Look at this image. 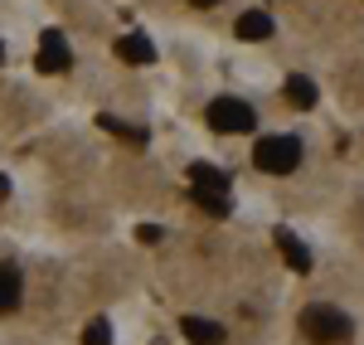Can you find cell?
<instances>
[{"mask_svg":"<svg viewBox=\"0 0 364 345\" xmlns=\"http://www.w3.org/2000/svg\"><path fill=\"white\" fill-rule=\"evenodd\" d=\"M180 331H185V336H190L195 345H224V326H219V321L185 317V321H180Z\"/></svg>","mask_w":364,"mask_h":345,"instance_id":"obj_8","label":"cell"},{"mask_svg":"<svg viewBox=\"0 0 364 345\" xmlns=\"http://www.w3.org/2000/svg\"><path fill=\"white\" fill-rule=\"evenodd\" d=\"M277 248H282V258H287V267H291V272H301V277H306L311 267H316V262H311V248L291 229H277Z\"/></svg>","mask_w":364,"mask_h":345,"instance_id":"obj_6","label":"cell"},{"mask_svg":"<svg viewBox=\"0 0 364 345\" xmlns=\"http://www.w3.org/2000/svg\"><path fill=\"white\" fill-rule=\"evenodd\" d=\"M0 195H10V180H5V175H0Z\"/></svg>","mask_w":364,"mask_h":345,"instance_id":"obj_16","label":"cell"},{"mask_svg":"<svg viewBox=\"0 0 364 345\" xmlns=\"http://www.w3.org/2000/svg\"><path fill=\"white\" fill-rule=\"evenodd\" d=\"M83 345H112V326L97 317V321H87V331H83Z\"/></svg>","mask_w":364,"mask_h":345,"instance_id":"obj_13","label":"cell"},{"mask_svg":"<svg viewBox=\"0 0 364 345\" xmlns=\"http://www.w3.org/2000/svg\"><path fill=\"white\" fill-rule=\"evenodd\" d=\"M136 238H141V243H161V229H156V224H141Z\"/></svg>","mask_w":364,"mask_h":345,"instance_id":"obj_14","label":"cell"},{"mask_svg":"<svg viewBox=\"0 0 364 345\" xmlns=\"http://www.w3.org/2000/svg\"><path fill=\"white\" fill-rule=\"evenodd\" d=\"M252 161H257V171H267V175H291L301 166V142L296 137H262L252 146Z\"/></svg>","mask_w":364,"mask_h":345,"instance_id":"obj_2","label":"cell"},{"mask_svg":"<svg viewBox=\"0 0 364 345\" xmlns=\"http://www.w3.org/2000/svg\"><path fill=\"white\" fill-rule=\"evenodd\" d=\"M117 58H127V63H156V44L146 34H127V39H117Z\"/></svg>","mask_w":364,"mask_h":345,"instance_id":"obj_10","label":"cell"},{"mask_svg":"<svg viewBox=\"0 0 364 345\" xmlns=\"http://www.w3.org/2000/svg\"><path fill=\"white\" fill-rule=\"evenodd\" d=\"M190 185H195V204L199 209H209L214 219H224L228 209V175L224 171H214V166H204V161H195L190 166Z\"/></svg>","mask_w":364,"mask_h":345,"instance_id":"obj_1","label":"cell"},{"mask_svg":"<svg viewBox=\"0 0 364 345\" xmlns=\"http://www.w3.org/2000/svg\"><path fill=\"white\" fill-rule=\"evenodd\" d=\"M204 117H209V127L224 132V137H233V132H252V127H257V112H252L243 97H214Z\"/></svg>","mask_w":364,"mask_h":345,"instance_id":"obj_4","label":"cell"},{"mask_svg":"<svg viewBox=\"0 0 364 345\" xmlns=\"http://www.w3.org/2000/svg\"><path fill=\"white\" fill-rule=\"evenodd\" d=\"M316 97H321V92H316V83H311L306 73H291V78H287V102H291V107L311 112V107H316Z\"/></svg>","mask_w":364,"mask_h":345,"instance_id":"obj_11","label":"cell"},{"mask_svg":"<svg viewBox=\"0 0 364 345\" xmlns=\"http://www.w3.org/2000/svg\"><path fill=\"white\" fill-rule=\"evenodd\" d=\"M20 292H25L20 267H15V262H0V312H15V307H20Z\"/></svg>","mask_w":364,"mask_h":345,"instance_id":"obj_9","label":"cell"},{"mask_svg":"<svg viewBox=\"0 0 364 345\" xmlns=\"http://www.w3.org/2000/svg\"><path fill=\"white\" fill-rule=\"evenodd\" d=\"M68 63H73V54H68L63 34H44V44H39V54H34V68H39V73H63Z\"/></svg>","mask_w":364,"mask_h":345,"instance_id":"obj_5","label":"cell"},{"mask_svg":"<svg viewBox=\"0 0 364 345\" xmlns=\"http://www.w3.org/2000/svg\"><path fill=\"white\" fill-rule=\"evenodd\" d=\"M238 39H243V44H262V39H272V15H262V10L238 15Z\"/></svg>","mask_w":364,"mask_h":345,"instance_id":"obj_7","label":"cell"},{"mask_svg":"<svg viewBox=\"0 0 364 345\" xmlns=\"http://www.w3.org/2000/svg\"><path fill=\"white\" fill-rule=\"evenodd\" d=\"M0 58H5V44H0Z\"/></svg>","mask_w":364,"mask_h":345,"instance_id":"obj_17","label":"cell"},{"mask_svg":"<svg viewBox=\"0 0 364 345\" xmlns=\"http://www.w3.org/2000/svg\"><path fill=\"white\" fill-rule=\"evenodd\" d=\"M190 5H195V10H214L219 0H190Z\"/></svg>","mask_w":364,"mask_h":345,"instance_id":"obj_15","label":"cell"},{"mask_svg":"<svg viewBox=\"0 0 364 345\" xmlns=\"http://www.w3.org/2000/svg\"><path fill=\"white\" fill-rule=\"evenodd\" d=\"M301 331H306L311 341H321V345H336V341H350L355 326H350V317H345L340 307H321V302H316V307L301 312Z\"/></svg>","mask_w":364,"mask_h":345,"instance_id":"obj_3","label":"cell"},{"mask_svg":"<svg viewBox=\"0 0 364 345\" xmlns=\"http://www.w3.org/2000/svg\"><path fill=\"white\" fill-rule=\"evenodd\" d=\"M97 122H102V127H107V132H117V137H127V142H146V127H132V122H122V117H97Z\"/></svg>","mask_w":364,"mask_h":345,"instance_id":"obj_12","label":"cell"}]
</instances>
